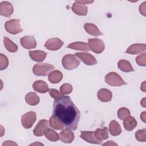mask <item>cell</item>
I'll return each mask as SVG.
<instances>
[{"label":"cell","mask_w":146,"mask_h":146,"mask_svg":"<svg viewBox=\"0 0 146 146\" xmlns=\"http://www.w3.org/2000/svg\"><path fill=\"white\" fill-rule=\"evenodd\" d=\"M52 113L63 122L66 128L73 131L76 129L80 113L70 96H63L54 99Z\"/></svg>","instance_id":"6da1fadb"},{"label":"cell","mask_w":146,"mask_h":146,"mask_svg":"<svg viewBox=\"0 0 146 146\" xmlns=\"http://www.w3.org/2000/svg\"><path fill=\"white\" fill-rule=\"evenodd\" d=\"M62 64L66 70H71L79 66L80 60L75 55L66 54L62 58Z\"/></svg>","instance_id":"7a4b0ae2"},{"label":"cell","mask_w":146,"mask_h":146,"mask_svg":"<svg viewBox=\"0 0 146 146\" xmlns=\"http://www.w3.org/2000/svg\"><path fill=\"white\" fill-rule=\"evenodd\" d=\"M54 68V66L49 63H38L34 66L33 72L36 76H46Z\"/></svg>","instance_id":"3957f363"},{"label":"cell","mask_w":146,"mask_h":146,"mask_svg":"<svg viewBox=\"0 0 146 146\" xmlns=\"http://www.w3.org/2000/svg\"><path fill=\"white\" fill-rule=\"evenodd\" d=\"M105 82L111 86H121L127 84L121 77L115 72H111L105 76Z\"/></svg>","instance_id":"277c9868"},{"label":"cell","mask_w":146,"mask_h":146,"mask_svg":"<svg viewBox=\"0 0 146 146\" xmlns=\"http://www.w3.org/2000/svg\"><path fill=\"white\" fill-rule=\"evenodd\" d=\"M5 28L7 32L11 34H17L21 33L23 29L20 26V19H13L6 22Z\"/></svg>","instance_id":"5b68a950"},{"label":"cell","mask_w":146,"mask_h":146,"mask_svg":"<svg viewBox=\"0 0 146 146\" xmlns=\"http://www.w3.org/2000/svg\"><path fill=\"white\" fill-rule=\"evenodd\" d=\"M36 119V113L34 111H29L22 116L21 123L25 128L29 129L33 125Z\"/></svg>","instance_id":"8992f818"},{"label":"cell","mask_w":146,"mask_h":146,"mask_svg":"<svg viewBox=\"0 0 146 146\" xmlns=\"http://www.w3.org/2000/svg\"><path fill=\"white\" fill-rule=\"evenodd\" d=\"M88 44L90 50L96 54L102 53L105 48L103 41L98 38L89 39Z\"/></svg>","instance_id":"52a82bcc"},{"label":"cell","mask_w":146,"mask_h":146,"mask_svg":"<svg viewBox=\"0 0 146 146\" xmlns=\"http://www.w3.org/2000/svg\"><path fill=\"white\" fill-rule=\"evenodd\" d=\"M63 45V41L58 38L48 39L44 43V47L51 51H56L60 49Z\"/></svg>","instance_id":"ba28073f"},{"label":"cell","mask_w":146,"mask_h":146,"mask_svg":"<svg viewBox=\"0 0 146 146\" xmlns=\"http://www.w3.org/2000/svg\"><path fill=\"white\" fill-rule=\"evenodd\" d=\"M75 55L79 58L86 65L93 66L97 64L96 59L90 54L87 52H76Z\"/></svg>","instance_id":"9c48e42d"},{"label":"cell","mask_w":146,"mask_h":146,"mask_svg":"<svg viewBox=\"0 0 146 146\" xmlns=\"http://www.w3.org/2000/svg\"><path fill=\"white\" fill-rule=\"evenodd\" d=\"M48 121L47 120L42 119L39 121L33 130V133L36 136H42L44 135V132L48 128Z\"/></svg>","instance_id":"30bf717a"},{"label":"cell","mask_w":146,"mask_h":146,"mask_svg":"<svg viewBox=\"0 0 146 146\" xmlns=\"http://www.w3.org/2000/svg\"><path fill=\"white\" fill-rule=\"evenodd\" d=\"M20 42L22 46L26 49H33L36 46V41L33 36H25L21 38Z\"/></svg>","instance_id":"8fae6325"},{"label":"cell","mask_w":146,"mask_h":146,"mask_svg":"<svg viewBox=\"0 0 146 146\" xmlns=\"http://www.w3.org/2000/svg\"><path fill=\"white\" fill-rule=\"evenodd\" d=\"M80 137L85 140L86 141L92 143V144H102V142L101 141L98 140L96 139L94 132V131H80Z\"/></svg>","instance_id":"7c38bea8"},{"label":"cell","mask_w":146,"mask_h":146,"mask_svg":"<svg viewBox=\"0 0 146 146\" xmlns=\"http://www.w3.org/2000/svg\"><path fill=\"white\" fill-rule=\"evenodd\" d=\"M14 7L12 4L7 1H3L0 3V14L1 15L10 17L13 13Z\"/></svg>","instance_id":"4fadbf2b"},{"label":"cell","mask_w":146,"mask_h":146,"mask_svg":"<svg viewBox=\"0 0 146 146\" xmlns=\"http://www.w3.org/2000/svg\"><path fill=\"white\" fill-rule=\"evenodd\" d=\"M146 45L144 43H135L131 45L125 51V53L129 54H137L145 52Z\"/></svg>","instance_id":"5bb4252c"},{"label":"cell","mask_w":146,"mask_h":146,"mask_svg":"<svg viewBox=\"0 0 146 146\" xmlns=\"http://www.w3.org/2000/svg\"><path fill=\"white\" fill-rule=\"evenodd\" d=\"M59 139L64 143H71L74 139V133L69 129H64L59 133Z\"/></svg>","instance_id":"9a60e30c"},{"label":"cell","mask_w":146,"mask_h":146,"mask_svg":"<svg viewBox=\"0 0 146 146\" xmlns=\"http://www.w3.org/2000/svg\"><path fill=\"white\" fill-rule=\"evenodd\" d=\"M72 11L78 15H86L87 14V7L86 5L79 3L76 1L72 6Z\"/></svg>","instance_id":"2e32d148"},{"label":"cell","mask_w":146,"mask_h":146,"mask_svg":"<svg viewBox=\"0 0 146 146\" xmlns=\"http://www.w3.org/2000/svg\"><path fill=\"white\" fill-rule=\"evenodd\" d=\"M33 88L35 91L40 94H44L49 91L47 84L41 80L35 81L33 84Z\"/></svg>","instance_id":"e0dca14e"},{"label":"cell","mask_w":146,"mask_h":146,"mask_svg":"<svg viewBox=\"0 0 146 146\" xmlns=\"http://www.w3.org/2000/svg\"><path fill=\"white\" fill-rule=\"evenodd\" d=\"M98 98L102 102H107L111 101L112 98V92L108 89L101 88L97 94Z\"/></svg>","instance_id":"ac0fdd59"},{"label":"cell","mask_w":146,"mask_h":146,"mask_svg":"<svg viewBox=\"0 0 146 146\" xmlns=\"http://www.w3.org/2000/svg\"><path fill=\"white\" fill-rule=\"evenodd\" d=\"M123 126L125 130L131 131L133 130L137 124V122L134 117L128 116L123 119Z\"/></svg>","instance_id":"d6986e66"},{"label":"cell","mask_w":146,"mask_h":146,"mask_svg":"<svg viewBox=\"0 0 146 146\" xmlns=\"http://www.w3.org/2000/svg\"><path fill=\"white\" fill-rule=\"evenodd\" d=\"M29 56L30 58L35 62H42L43 61L47 56V53L41 50L30 51Z\"/></svg>","instance_id":"ffe728a7"},{"label":"cell","mask_w":146,"mask_h":146,"mask_svg":"<svg viewBox=\"0 0 146 146\" xmlns=\"http://www.w3.org/2000/svg\"><path fill=\"white\" fill-rule=\"evenodd\" d=\"M84 29L88 34L92 36H98L103 34V33L99 30L98 27L92 23H86L84 25Z\"/></svg>","instance_id":"44dd1931"},{"label":"cell","mask_w":146,"mask_h":146,"mask_svg":"<svg viewBox=\"0 0 146 146\" xmlns=\"http://www.w3.org/2000/svg\"><path fill=\"white\" fill-rule=\"evenodd\" d=\"M67 48H71L75 50L83 51H90V48L88 43L86 42H75L69 44L67 46Z\"/></svg>","instance_id":"7402d4cb"},{"label":"cell","mask_w":146,"mask_h":146,"mask_svg":"<svg viewBox=\"0 0 146 146\" xmlns=\"http://www.w3.org/2000/svg\"><path fill=\"white\" fill-rule=\"evenodd\" d=\"M49 124L51 128L56 130H62L64 128V125L63 122L55 115H52L49 119Z\"/></svg>","instance_id":"603a6c76"},{"label":"cell","mask_w":146,"mask_h":146,"mask_svg":"<svg viewBox=\"0 0 146 146\" xmlns=\"http://www.w3.org/2000/svg\"><path fill=\"white\" fill-rule=\"evenodd\" d=\"M94 135L96 139L103 141V140L107 139L109 137L108 128L106 127L103 128H98L94 132Z\"/></svg>","instance_id":"cb8c5ba5"},{"label":"cell","mask_w":146,"mask_h":146,"mask_svg":"<svg viewBox=\"0 0 146 146\" xmlns=\"http://www.w3.org/2000/svg\"><path fill=\"white\" fill-rule=\"evenodd\" d=\"M109 130L110 134L113 136H118L121 132V128L120 125L115 120L111 121V122L110 123Z\"/></svg>","instance_id":"d4e9b609"},{"label":"cell","mask_w":146,"mask_h":146,"mask_svg":"<svg viewBox=\"0 0 146 146\" xmlns=\"http://www.w3.org/2000/svg\"><path fill=\"white\" fill-rule=\"evenodd\" d=\"M26 102L30 106H36L40 101L39 97L35 92H29L25 96Z\"/></svg>","instance_id":"484cf974"},{"label":"cell","mask_w":146,"mask_h":146,"mask_svg":"<svg viewBox=\"0 0 146 146\" xmlns=\"http://www.w3.org/2000/svg\"><path fill=\"white\" fill-rule=\"evenodd\" d=\"M63 78L62 73L59 70H54L48 74V79L51 83L54 84L58 83L61 81Z\"/></svg>","instance_id":"4316f807"},{"label":"cell","mask_w":146,"mask_h":146,"mask_svg":"<svg viewBox=\"0 0 146 146\" xmlns=\"http://www.w3.org/2000/svg\"><path fill=\"white\" fill-rule=\"evenodd\" d=\"M117 67L121 71L125 72H129L134 71V69L130 62L124 59H121L118 62Z\"/></svg>","instance_id":"83f0119b"},{"label":"cell","mask_w":146,"mask_h":146,"mask_svg":"<svg viewBox=\"0 0 146 146\" xmlns=\"http://www.w3.org/2000/svg\"><path fill=\"white\" fill-rule=\"evenodd\" d=\"M3 44L6 49L10 52H15L18 50L17 45L6 36L3 38Z\"/></svg>","instance_id":"f1b7e54d"},{"label":"cell","mask_w":146,"mask_h":146,"mask_svg":"<svg viewBox=\"0 0 146 146\" xmlns=\"http://www.w3.org/2000/svg\"><path fill=\"white\" fill-rule=\"evenodd\" d=\"M45 137L51 141H56L59 139V135L53 129L47 128L44 132Z\"/></svg>","instance_id":"f546056e"},{"label":"cell","mask_w":146,"mask_h":146,"mask_svg":"<svg viewBox=\"0 0 146 146\" xmlns=\"http://www.w3.org/2000/svg\"><path fill=\"white\" fill-rule=\"evenodd\" d=\"M136 139L140 142H145L146 141V129H139L135 133Z\"/></svg>","instance_id":"4dcf8cb0"},{"label":"cell","mask_w":146,"mask_h":146,"mask_svg":"<svg viewBox=\"0 0 146 146\" xmlns=\"http://www.w3.org/2000/svg\"><path fill=\"white\" fill-rule=\"evenodd\" d=\"M117 117L120 120H123L127 116L130 115L131 113L129 110L125 107H121L119 108L117 111Z\"/></svg>","instance_id":"1f68e13d"},{"label":"cell","mask_w":146,"mask_h":146,"mask_svg":"<svg viewBox=\"0 0 146 146\" xmlns=\"http://www.w3.org/2000/svg\"><path fill=\"white\" fill-rule=\"evenodd\" d=\"M60 91L63 95H68L72 91V87L69 83H64L60 87Z\"/></svg>","instance_id":"d6a6232c"},{"label":"cell","mask_w":146,"mask_h":146,"mask_svg":"<svg viewBox=\"0 0 146 146\" xmlns=\"http://www.w3.org/2000/svg\"><path fill=\"white\" fill-rule=\"evenodd\" d=\"M9 65V60L7 56L3 54H0V70L6 69Z\"/></svg>","instance_id":"836d02e7"},{"label":"cell","mask_w":146,"mask_h":146,"mask_svg":"<svg viewBox=\"0 0 146 146\" xmlns=\"http://www.w3.org/2000/svg\"><path fill=\"white\" fill-rule=\"evenodd\" d=\"M146 54L142 53L136 58V62L139 66L145 67L146 66Z\"/></svg>","instance_id":"e575fe53"},{"label":"cell","mask_w":146,"mask_h":146,"mask_svg":"<svg viewBox=\"0 0 146 146\" xmlns=\"http://www.w3.org/2000/svg\"><path fill=\"white\" fill-rule=\"evenodd\" d=\"M49 92V94L50 95L54 98V99H59L62 98V96H63V94H62V93L59 92L57 90L54 89V88H51L48 91Z\"/></svg>","instance_id":"d590c367"},{"label":"cell","mask_w":146,"mask_h":146,"mask_svg":"<svg viewBox=\"0 0 146 146\" xmlns=\"http://www.w3.org/2000/svg\"><path fill=\"white\" fill-rule=\"evenodd\" d=\"M145 3L146 2H144L142 4L139 6V11L141 14L144 16H145Z\"/></svg>","instance_id":"8d00e7d4"},{"label":"cell","mask_w":146,"mask_h":146,"mask_svg":"<svg viewBox=\"0 0 146 146\" xmlns=\"http://www.w3.org/2000/svg\"><path fill=\"white\" fill-rule=\"evenodd\" d=\"M17 145V144L14 143V142H13L12 141H9V140H7V141H6L5 142H4L3 144H2V145L4 146V145Z\"/></svg>","instance_id":"74e56055"},{"label":"cell","mask_w":146,"mask_h":146,"mask_svg":"<svg viewBox=\"0 0 146 146\" xmlns=\"http://www.w3.org/2000/svg\"><path fill=\"white\" fill-rule=\"evenodd\" d=\"M76 1L79 3H82L84 5H86L87 3H91L94 2L93 1Z\"/></svg>","instance_id":"f35d334b"},{"label":"cell","mask_w":146,"mask_h":146,"mask_svg":"<svg viewBox=\"0 0 146 146\" xmlns=\"http://www.w3.org/2000/svg\"><path fill=\"white\" fill-rule=\"evenodd\" d=\"M117 145V144L115 143H113L112 141H108L107 143H104L103 144V145Z\"/></svg>","instance_id":"ab89813d"},{"label":"cell","mask_w":146,"mask_h":146,"mask_svg":"<svg viewBox=\"0 0 146 146\" xmlns=\"http://www.w3.org/2000/svg\"><path fill=\"white\" fill-rule=\"evenodd\" d=\"M145 112L144 111L143 112L141 115H140V119L141 120H142L144 122H145Z\"/></svg>","instance_id":"60d3db41"},{"label":"cell","mask_w":146,"mask_h":146,"mask_svg":"<svg viewBox=\"0 0 146 146\" xmlns=\"http://www.w3.org/2000/svg\"><path fill=\"white\" fill-rule=\"evenodd\" d=\"M141 90L143 92H145V81H144L141 85Z\"/></svg>","instance_id":"b9f144b4"},{"label":"cell","mask_w":146,"mask_h":146,"mask_svg":"<svg viewBox=\"0 0 146 146\" xmlns=\"http://www.w3.org/2000/svg\"><path fill=\"white\" fill-rule=\"evenodd\" d=\"M145 98H143L141 101V105L143 107H145Z\"/></svg>","instance_id":"7bdbcfd3"},{"label":"cell","mask_w":146,"mask_h":146,"mask_svg":"<svg viewBox=\"0 0 146 146\" xmlns=\"http://www.w3.org/2000/svg\"><path fill=\"white\" fill-rule=\"evenodd\" d=\"M38 145V144H39V145H43V144H42V143H33V144H30V145Z\"/></svg>","instance_id":"ee69618b"}]
</instances>
